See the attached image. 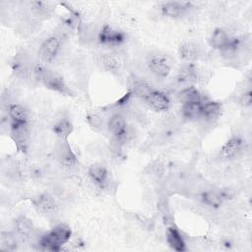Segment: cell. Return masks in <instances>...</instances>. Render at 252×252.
Instances as JSON below:
<instances>
[{
  "label": "cell",
  "instance_id": "cell-22",
  "mask_svg": "<svg viewBox=\"0 0 252 252\" xmlns=\"http://www.w3.org/2000/svg\"><path fill=\"white\" fill-rule=\"evenodd\" d=\"M203 101H193L182 103L181 114L189 121H197L201 119Z\"/></svg>",
  "mask_w": 252,
  "mask_h": 252
},
{
  "label": "cell",
  "instance_id": "cell-13",
  "mask_svg": "<svg viewBox=\"0 0 252 252\" xmlns=\"http://www.w3.org/2000/svg\"><path fill=\"white\" fill-rule=\"evenodd\" d=\"M107 129L109 133L117 140L125 139L128 135V125L125 117L119 113H113L107 121Z\"/></svg>",
  "mask_w": 252,
  "mask_h": 252
},
{
  "label": "cell",
  "instance_id": "cell-28",
  "mask_svg": "<svg viewBox=\"0 0 252 252\" xmlns=\"http://www.w3.org/2000/svg\"><path fill=\"white\" fill-rule=\"evenodd\" d=\"M239 103L243 107H249L252 103V93L250 90L244 92L239 97Z\"/></svg>",
  "mask_w": 252,
  "mask_h": 252
},
{
  "label": "cell",
  "instance_id": "cell-21",
  "mask_svg": "<svg viewBox=\"0 0 252 252\" xmlns=\"http://www.w3.org/2000/svg\"><path fill=\"white\" fill-rule=\"evenodd\" d=\"M98 62L103 70L111 74H118L121 70V63L117 56L112 53H103L99 56Z\"/></svg>",
  "mask_w": 252,
  "mask_h": 252
},
{
  "label": "cell",
  "instance_id": "cell-11",
  "mask_svg": "<svg viewBox=\"0 0 252 252\" xmlns=\"http://www.w3.org/2000/svg\"><path fill=\"white\" fill-rule=\"evenodd\" d=\"M10 136L19 152L26 154L30 145L29 125H10Z\"/></svg>",
  "mask_w": 252,
  "mask_h": 252
},
{
  "label": "cell",
  "instance_id": "cell-16",
  "mask_svg": "<svg viewBox=\"0 0 252 252\" xmlns=\"http://www.w3.org/2000/svg\"><path fill=\"white\" fill-rule=\"evenodd\" d=\"M34 228L35 227L32 220H30L26 216H19L14 220L15 233L22 241L29 240L32 236Z\"/></svg>",
  "mask_w": 252,
  "mask_h": 252
},
{
  "label": "cell",
  "instance_id": "cell-8",
  "mask_svg": "<svg viewBox=\"0 0 252 252\" xmlns=\"http://www.w3.org/2000/svg\"><path fill=\"white\" fill-rule=\"evenodd\" d=\"M193 8V3L190 1H165L159 6L161 15L170 19L182 18Z\"/></svg>",
  "mask_w": 252,
  "mask_h": 252
},
{
  "label": "cell",
  "instance_id": "cell-27",
  "mask_svg": "<svg viewBox=\"0 0 252 252\" xmlns=\"http://www.w3.org/2000/svg\"><path fill=\"white\" fill-rule=\"evenodd\" d=\"M192 78H194V69L191 65L184 66L178 73V80L180 82H189Z\"/></svg>",
  "mask_w": 252,
  "mask_h": 252
},
{
  "label": "cell",
  "instance_id": "cell-19",
  "mask_svg": "<svg viewBox=\"0 0 252 252\" xmlns=\"http://www.w3.org/2000/svg\"><path fill=\"white\" fill-rule=\"evenodd\" d=\"M73 130V123L67 116H62L58 118L52 125V131L59 140H68Z\"/></svg>",
  "mask_w": 252,
  "mask_h": 252
},
{
  "label": "cell",
  "instance_id": "cell-7",
  "mask_svg": "<svg viewBox=\"0 0 252 252\" xmlns=\"http://www.w3.org/2000/svg\"><path fill=\"white\" fill-rule=\"evenodd\" d=\"M234 40H235V37L230 36L225 30L221 28H217L214 30V32L210 35L208 41H209V45L212 48L217 49L220 52L226 55L232 50L234 45Z\"/></svg>",
  "mask_w": 252,
  "mask_h": 252
},
{
  "label": "cell",
  "instance_id": "cell-5",
  "mask_svg": "<svg viewBox=\"0 0 252 252\" xmlns=\"http://www.w3.org/2000/svg\"><path fill=\"white\" fill-rule=\"evenodd\" d=\"M97 40L104 46L118 47L126 41V34L119 29L109 25H104L97 33Z\"/></svg>",
  "mask_w": 252,
  "mask_h": 252
},
{
  "label": "cell",
  "instance_id": "cell-18",
  "mask_svg": "<svg viewBox=\"0 0 252 252\" xmlns=\"http://www.w3.org/2000/svg\"><path fill=\"white\" fill-rule=\"evenodd\" d=\"M220 113H221V104L219 101L207 100L203 102L202 114H201L202 120L208 123H213L220 118Z\"/></svg>",
  "mask_w": 252,
  "mask_h": 252
},
{
  "label": "cell",
  "instance_id": "cell-10",
  "mask_svg": "<svg viewBox=\"0 0 252 252\" xmlns=\"http://www.w3.org/2000/svg\"><path fill=\"white\" fill-rule=\"evenodd\" d=\"M245 148V142L239 135L231 136L220 148V156L228 160L235 159L242 155Z\"/></svg>",
  "mask_w": 252,
  "mask_h": 252
},
{
  "label": "cell",
  "instance_id": "cell-14",
  "mask_svg": "<svg viewBox=\"0 0 252 252\" xmlns=\"http://www.w3.org/2000/svg\"><path fill=\"white\" fill-rule=\"evenodd\" d=\"M10 125H29L30 114L28 109L21 103L11 102L7 108Z\"/></svg>",
  "mask_w": 252,
  "mask_h": 252
},
{
  "label": "cell",
  "instance_id": "cell-26",
  "mask_svg": "<svg viewBox=\"0 0 252 252\" xmlns=\"http://www.w3.org/2000/svg\"><path fill=\"white\" fill-rule=\"evenodd\" d=\"M32 12L38 17L49 15L51 11V3L44 2V1H32L30 3Z\"/></svg>",
  "mask_w": 252,
  "mask_h": 252
},
{
  "label": "cell",
  "instance_id": "cell-15",
  "mask_svg": "<svg viewBox=\"0 0 252 252\" xmlns=\"http://www.w3.org/2000/svg\"><path fill=\"white\" fill-rule=\"evenodd\" d=\"M88 174L91 180L100 189H104L109 183V171L101 163H93L89 166Z\"/></svg>",
  "mask_w": 252,
  "mask_h": 252
},
{
  "label": "cell",
  "instance_id": "cell-4",
  "mask_svg": "<svg viewBox=\"0 0 252 252\" xmlns=\"http://www.w3.org/2000/svg\"><path fill=\"white\" fill-rule=\"evenodd\" d=\"M62 45V38L58 35H50L45 38L38 47L37 58L43 64L52 63L58 56Z\"/></svg>",
  "mask_w": 252,
  "mask_h": 252
},
{
  "label": "cell",
  "instance_id": "cell-24",
  "mask_svg": "<svg viewBox=\"0 0 252 252\" xmlns=\"http://www.w3.org/2000/svg\"><path fill=\"white\" fill-rule=\"evenodd\" d=\"M178 98L181 103L193 102V101H203L202 94L195 86H188L182 89L178 93Z\"/></svg>",
  "mask_w": 252,
  "mask_h": 252
},
{
  "label": "cell",
  "instance_id": "cell-12",
  "mask_svg": "<svg viewBox=\"0 0 252 252\" xmlns=\"http://www.w3.org/2000/svg\"><path fill=\"white\" fill-rule=\"evenodd\" d=\"M144 101H146L154 110L158 112L166 111L170 107L169 96L164 92L155 88H152Z\"/></svg>",
  "mask_w": 252,
  "mask_h": 252
},
{
  "label": "cell",
  "instance_id": "cell-1",
  "mask_svg": "<svg viewBox=\"0 0 252 252\" xmlns=\"http://www.w3.org/2000/svg\"><path fill=\"white\" fill-rule=\"evenodd\" d=\"M29 77L52 92L69 96L74 94L64 78L59 73L51 70L39 61L31 63Z\"/></svg>",
  "mask_w": 252,
  "mask_h": 252
},
{
  "label": "cell",
  "instance_id": "cell-20",
  "mask_svg": "<svg viewBox=\"0 0 252 252\" xmlns=\"http://www.w3.org/2000/svg\"><path fill=\"white\" fill-rule=\"evenodd\" d=\"M166 242L169 247L177 252H183L186 250V243L180 231L175 227H168L165 232Z\"/></svg>",
  "mask_w": 252,
  "mask_h": 252
},
{
  "label": "cell",
  "instance_id": "cell-17",
  "mask_svg": "<svg viewBox=\"0 0 252 252\" xmlns=\"http://www.w3.org/2000/svg\"><path fill=\"white\" fill-rule=\"evenodd\" d=\"M178 54L182 60L187 62H194L201 57L202 50L197 43L193 41H185L179 45Z\"/></svg>",
  "mask_w": 252,
  "mask_h": 252
},
{
  "label": "cell",
  "instance_id": "cell-9",
  "mask_svg": "<svg viewBox=\"0 0 252 252\" xmlns=\"http://www.w3.org/2000/svg\"><path fill=\"white\" fill-rule=\"evenodd\" d=\"M32 206L37 213L43 216H53L56 214L58 206L55 198L47 193H40L32 200Z\"/></svg>",
  "mask_w": 252,
  "mask_h": 252
},
{
  "label": "cell",
  "instance_id": "cell-6",
  "mask_svg": "<svg viewBox=\"0 0 252 252\" xmlns=\"http://www.w3.org/2000/svg\"><path fill=\"white\" fill-rule=\"evenodd\" d=\"M56 158L61 167L66 170H73L79 164V159L68 140H59L56 147Z\"/></svg>",
  "mask_w": 252,
  "mask_h": 252
},
{
  "label": "cell",
  "instance_id": "cell-23",
  "mask_svg": "<svg viewBox=\"0 0 252 252\" xmlns=\"http://www.w3.org/2000/svg\"><path fill=\"white\" fill-rule=\"evenodd\" d=\"M201 201L208 207L219 209L223 203L224 197L215 190H207L201 194Z\"/></svg>",
  "mask_w": 252,
  "mask_h": 252
},
{
  "label": "cell",
  "instance_id": "cell-2",
  "mask_svg": "<svg viewBox=\"0 0 252 252\" xmlns=\"http://www.w3.org/2000/svg\"><path fill=\"white\" fill-rule=\"evenodd\" d=\"M72 236V229L66 223H58L49 231L42 234L37 244L40 249L47 251H59Z\"/></svg>",
  "mask_w": 252,
  "mask_h": 252
},
{
  "label": "cell",
  "instance_id": "cell-25",
  "mask_svg": "<svg viewBox=\"0 0 252 252\" xmlns=\"http://www.w3.org/2000/svg\"><path fill=\"white\" fill-rule=\"evenodd\" d=\"M19 237L16 233L3 231L0 236V249L4 251H14L18 247Z\"/></svg>",
  "mask_w": 252,
  "mask_h": 252
},
{
  "label": "cell",
  "instance_id": "cell-3",
  "mask_svg": "<svg viewBox=\"0 0 252 252\" xmlns=\"http://www.w3.org/2000/svg\"><path fill=\"white\" fill-rule=\"evenodd\" d=\"M147 65L150 72L158 79H166L172 70L170 57L162 52H155L149 55Z\"/></svg>",
  "mask_w": 252,
  "mask_h": 252
}]
</instances>
